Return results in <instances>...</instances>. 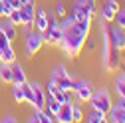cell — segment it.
I'll return each instance as SVG.
<instances>
[{"instance_id": "cell-1", "label": "cell", "mask_w": 125, "mask_h": 123, "mask_svg": "<svg viewBox=\"0 0 125 123\" xmlns=\"http://www.w3.org/2000/svg\"><path fill=\"white\" fill-rule=\"evenodd\" d=\"M62 30H64V38L60 40V48L64 50V54H68L70 58H77L82 54V50H83V46H85V40H87V36H83L82 32H80V28L75 26V22L72 20L70 24H66V26H62Z\"/></svg>"}, {"instance_id": "cell-2", "label": "cell", "mask_w": 125, "mask_h": 123, "mask_svg": "<svg viewBox=\"0 0 125 123\" xmlns=\"http://www.w3.org/2000/svg\"><path fill=\"white\" fill-rule=\"evenodd\" d=\"M89 103H91L93 109H99L103 113H109V109H111V105H113V99H111V95H109L107 89H97V91H93Z\"/></svg>"}, {"instance_id": "cell-3", "label": "cell", "mask_w": 125, "mask_h": 123, "mask_svg": "<svg viewBox=\"0 0 125 123\" xmlns=\"http://www.w3.org/2000/svg\"><path fill=\"white\" fill-rule=\"evenodd\" d=\"M50 78L58 83V87L60 89H64V91H73V78H72V75L66 72V68L64 66H58L54 72H52V75H50Z\"/></svg>"}, {"instance_id": "cell-4", "label": "cell", "mask_w": 125, "mask_h": 123, "mask_svg": "<svg viewBox=\"0 0 125 123\" xmlns=\"http://www.w3.org/2000/svg\"><path fill=\"white\" fill-rule=\"evenodd\" d=\"M73 93H75V97L80 99L82 103H89V99L93 95V87L85 80H75L73 82Z\"/></svg>"}, {"instance_id": "cell-5", "label": "cell", "mask_w": 125, "mask_h": 123, "mask_svg": "<svg viewBox=\"0 0 125 123\" xmlns=\"http://www.w3.org/2000/svg\"><path fill=\"white\" fill-rule=\"evenodd\" d=\"M44 46V36L38 32V30H32L30 34H26V52L28 56H36Z\"/></svg>"}, {"instance_id": "cell-6", "label": "cell", "mask_w": 125, "mask_h": 123, "mask_svg": "<svg viewBox=\"0 0 125 123\" xmlns=\"http://www.w3.org/2000/svg\"><path fill=\"white\" fill-rule=\"evenodd\" d=\"M103 64H105V68H107L109 72L119 70V66H121V50H117L115 46L111 44L109 52H107V54H105V58H103Z\"/></svg>"}, {"instance_id": "cell-7", "label": "cell", "mask_w": 125, "mask_h": 123, "mask_svg": "<svg viewBox=\"0 0 125 123\" xmlns=\"http://www.w3.org/2000/svg\"><path fill=\"white\" fill-rule=\"evenodd\" d=\"M73 20L75 22H91L93 20V14L89 12V8L85 6L83 0H77V2L73 4Z\"/></svg>"}, {"instance_id": "cell-8", "label": "cell", "mask_w": 125, "mask_h": 123, "mask_svg": "<svg viewBox=\"0 0 125 123\" xmlns=\"http://www.w3.org/2000/svg\"><path fill=\"white\" fill-rule=\"evenodd\" d=\"M107 32H109V40H111V44L115 46L117 50H125V30L119 28V26H107Z\"/></svg>"}, {"instance_id": "cell-9", "label": "cell", "mask_w": 125, "mask_h": 123, "mask_svg": "<svg viewBox=\"0 0 125 123\" xmlns=\"http://www.w3.org/2000/svg\"><path fill=\"white\" fill-rule=\"evenodd\" d=\"M107 121H111V123H125V99H121L115 105H111V109H109V113H107Z\"/></svg>"}, {"instance_id": "cell-10", "label": "cell", "mask_w": 125, "mask_h": 123, "mask_svg": "<svg viewBox=\"0 0 125 123\" xmlns=\"http://www.w3.org/2000/svg\"><path fill=\"white\" fill-rule=\"evenodd\" d=\"M34 30L44 34L48 30V12L44 8H36V18H34Z\"/></svg>"}, {"instance_id": "cell-11", "label": "cell", "mask_w": 125, "mask_h": 123, "mask_svg": "<svg viewBox=\"0 0 125 123\" xmlns=\"http://www.w3.org/2000/svg\"><path fill=\"white\" fill-rule=\"evenodd\" d=\"M32 87H34V109H44L46 107V91H44V87L40 85V83H32Z\"/></svg>"}, {"instance_id": "cell-12", "label": "cell", "mask_w": 125, "mask_h": 123, "mask_svg": "<svg viewBox=\"0 0 125 123\" xmlns=\"http://www.w3.org/2000/svg\"><path fill=\"white\" fill-rule=\"evenodd\" d=\"M56 121H60V123H73V117H72V101L70 103H62L60 111L56 113Z\"/></svg>"}, {"instance_id": "cell-13", "label": "cell", "mask_w": 125, "mask_h": 123, "mask_svg": "<svg viewBox=\"0 0 125 123\" xmlns=\"http://www.w3.org/2000/svg\"><path fill=\"white\" fill-rule=\"evenodd\" d=\"M0 28H2V32L6 34V38H8L10 42H14V40L18 38V26L12 24L10 18H4V22H0Z\"/></svg>"}, {"instance_id": "cell-14", "label": "cell", "mask_w": 125, "mask_h": 123, "mask_svg": "<svg viewBox=\"0 0 125 123\" xmlns=\"http://www.w3.org/2000/svg\"><path fill=\"white\" fill-rule=\"evenodd\" d=\"M24 82H28V78H26V72H24V68L20 66V64H16L14 62L12 64V83H24Z\"/></svg>"}, {"instance_id": "cell-15", "label": "cell", "mask_w": 125, "mask_h": 123, "mask_svg": "<svg viewBox=\"0 0 125 123\" xmlns=\"http://www.w3.org/2000/svg\"><path fill=\"white\" fill-rule=\"evenodd\" d=\"M85 121H87V123H105V121H107V113H103V111L93 109V107H91V111L87 113Z\"/></svg>"}, {"instance_id": "cell-16", "label": "cell", "mask_w": 125, "mask_h": 123, "mask_svg": "<svg viewBox=\"0 0 125 123\" xmlns=\"http://www.w3.org/2000/svg\"><path fill=\"white\" fill-rule=\"evenodd\" d=\"M0 82H4V83H12V64L0 62Z\"/></svg>"}, {"instance_id": "cell-17", "label": "cell", "mask_w": 125, "mask_h": 123, "mask_svg": "<svg viewBox=\"0 0 125 123\" xmlns=\"http://www.w3.org/2000/svg\"><path fill=\"white\" fill-rule=\"evenodd\" d=\"M20 87H22V93H24L26 103L34 105V87H32V83H30V82H24V83H20Z\"/></svg>"}, {"instance_id": "cell-18", "label": "cell", "mask_w": 125, "mask_h": 123, "mask_svg": "<svg viewBox=\"0 0 125 123\" xmlns=\"http://www.w3.org/2000/svg\"><path fill=\"white\" fill-rule=\"evenodd\" d=\"M30 123H52L54 119H50L48 115H46V111L44 109H34V115L28 119Z\"/></svg>"}, {"instance_id": "cell-19", "label": "cell", "mask_w": 125, "mask_h": 123, "mask_svg": "<svg viewBox=\"0 0 125 123\" xmlns=\"http://www.w3.org/2000/svg\"><path fill=\"white\" fill-rule=\"evenodd\" d=\"M46 107H48V109H50V111H52V113L56 115V113L60 111L62 103H60V101H58V99H56L54 95H46Z\"/></svg>"}, {"instance_id": "cell-20", "label": "cell", "mask_w": 125, "mask_h": 123, "mask_svg": "<svg viewBox=\"0 0 125 123\" xmlns=\"http://www.w3.org/2000/svg\"><path fill=\"white\" fill-rule=\"evenodd\" d=\"M113 18H115V10H111L107 4L101 8V20L105 22V24H111L113 22Z\"/></svg>"}, {"instance_id": "cell-21", "label": "cell", "mask_w": 125, "mask_h": 123, "mask_svg": "<svg viewBox=\"0 0 125 123\" xmlns=\"http://www.w3.org/2000/svg\"><path fill=\"white\" fill-rule=\"evenodd\" d=\"M52 95H54V97H56L60 103H70V101H72V97H70V91H64V89H60V87L54 91Z\"/></svg>"}, {"instance_id": "cell-22", "label": "cell", "mask_w": 125, "mask_h": 123, "mask_svg": "<svg viewBox=\"0 0 125 123\" xmlns=\"http://www.w3.org/2000/svg\"><path fill=\"white\" fill-rule=\"evenodd\" d=\"M10 46H12V42L6 38V34L2 32V28H0V60H2V56H4V52L10 48Z\"/></svg>"}, {"instance_id": "cell-23", "label": "cell", "mask_w": 125, "mask_h": 123, "mask_svg": "<svg viewBox=\"0 0 125 123\" xmlns=\"http://www.w3.org/2000/svg\"><path fill=\"white\" fill-rule=\"evenodd\" d=\"M12 97H14V101H16V103H26L24 93H22V87H20L18 83H12Z\"/></svg>"}, {"instance_id": "cell-24", "label": "cell", "mask_w": 125, "mask_h": 123, "mask_svg": "<svg viewBox=\"0 0 125 123\" xmlns=\"http://www.w3.org/2000/svg\"><path fill=\"white\" fill-rule=\"evenodd\" d=\"M72 117L73 121H83V109L80 103H72Z\"/></svg>"}, {"instance_id": "cell-25", "label": "cell", "mask_w": 125, "mask_h": 123, "mask_svg": "<svg viewBox=\"0 0 125 123\" xmlns=\"http://www.w3.org/2000/svg\"><path fill=\"white\" fill-rule=\"evenodd\" d=\"M6 18H10L12 24H16V26H22V14H20V8H14Z\"/></svg>"}, {"instance_id": "cell-26", "label": "cell", "mask_w": 125, "mask_h": 123, "mask_svg": "<svg viewBox=\"0 0 125 123\" xmlns=\"http://www.w3.org/2000/svg\"><path fill=\"white\" fill-rule=\"evenodd\" d=\"M0 62H6V64H14L16 62V52H14V46H10V48L4 52V56H2V60Z\"/></svg>"}, {"instance_id": "cell-27", "label": "cell", "mask_w": 125, "mask_h": 123, "mask_svg": "<svg viewBox=\"0 0 125 123\" xmlns=\"http://www.w3.org/2000/svg\"><path fill=\"white\" fill-rule=\"evenodd\" d=\"M115 89H117L119 97L125 99V73L121 75V78H117V82H115Z\"/></svg>"}, {"instance_id": "cell-28", "label": "cell", "mask_w": 125, "mask_h": 123, "mask_svg": "<svg viewBox=\"0 0 125 123\" xmlns=\"http://www.w3.org/2000/svg\"><path fill=\"white\" fill-rule=\"evenodd\" d=\"M113 22H115V26H119V28H123V30H125V10H123V8H119V10L115 12Z\"/></svg>"}, {"instance_id": "cell-29", "label": "cell", "mask_w": 125, "mask_h": 123, "mask_svg": "<svg viewBox=\"0 0 125 123\" xmlns=\"http://www.w3.org/2000/svg\"><path fill=\"white\" fill-rule=\"evenodd\" d=\"M66 14H68V10H66V6L62 4V2H58V4H56V16H60V18H64Z\"/></svg>"}, {"instance_id": "cell-30", "label": "cell", "mask_w": 125, "mask_h": 123, "mask_svg": "<svg viewBox=\"0 0 125 123\" xmlns=\"http://www.w3.org/2000/svg\"><path fill=\"white\" fill-rule=\"evenodd\" d=\"M85 2V6L89 8V12L93 14V16H95V12H97V6H95V0H83Z\"/></svg>"}, {"instance_id": "cell-31", "label": "cell", "mask_w": 125, "mask_h": 123, "mask_svg": "<svg viewBox=\"0 0 125 123\" xmlns=\"http://www.w3.org/2000/svg\"><path fill=\"white\" fill-rule=\"evenodd\" d=\"M107 6L111 8V10H115V12L119 10V2H117V0H107Z\"/></svg>"}, {"instance_id": "cell-32", "label": "cell", "mask_w": 125, "mask_h": 123, "mask_svg": "<svg viewBox=\"0 0 125 123\" xmlns=\"http://www.w3.org/2000/svg\"><path fill=\"white\" fill-rule=\"evenodd\" d=\"M0 121H4V123H16V117H14V115H4V119H0Z\"/></svg>"}, {"instance_id": "cell-33", "label": "cell", "mask_w": 125, "mask_h": 123, "mask_svg": "<svg viewBox=\"0 0 125 123\" xmlns=\"http://www.w3.org/2000/svg\"><path fill=\"white\" fill-rule=\"evenodd\" d=\"M0 18H6L4 16V0H0Z\"/></svg>"}, {"instance_id": "cell-34", "label": "cell", "mask_w": 125, "mask_h": 123, "mask_svg": "<svg viewBox=\"0 0 125 123\" xmlns=\"http://www.w3.org/2000/svg\"><path fill=\"white\" fill-rule=\"evenodd\" d=\"M0 117H2V113H0Z\"/></svg>"}]
</instances>
